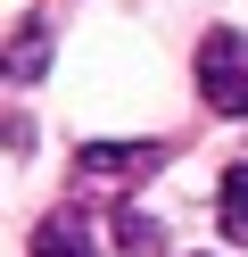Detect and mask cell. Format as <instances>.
Listing matches in <instances>:
<instances>
[{"mask_svg": "<svg viewBox=\"0 0 248 257\" xmlns=\"http://www.w3.org/2000/svg\"><path fill=\"white\" fill-rule=\"evenodd\" d=\"M198 100H207L215 116H248V34L215 25V34L198 42Z\"/></svg>", "mask_w": 248, "mask_h": 257, "instance_id": "6da1fadb", "label": "cell"}, {"mask_svg": "<svg viewBox=\"0 0 248 257\" xmlns=\"http://www.w3.org/2000/svg\"><path fill=\"white\" fill-rule=\"evenodd\" d=\"M157 166V141H91L83 150V183H132Z\"/></svg>", "mask_w": 248, "mask_h": 257, "instance_id": "7a4b0ae2", "label": "cell"}, {"mask_svg": "<svg viewBox=\"0 0 248 257\" xmlns=\"http://www.w3.org/2000/svg\"><path fill=\"white\" fill-rule=\"evenodd\" d=\"M116 249H124V257H157V224L132 216V207H116Z\"/></svg>", "mask_w": 248, "mask_h": 257, "instance_id": "8992f818", "label": "cell"}, {"mask_svg": "<svg viewBox=\"0 0 248 257\" xmlns=\"http://www.w3.org/2000/svg\"><path fill=\"white\" fill-rule=\"evenodd\" d=\"M215 216H223V232L248 249V166H231V174H223V191H215Z\"/></svg>", "mask_w": 248, "mask_h": 257, "instance_id": "277c9868", "label": "cell"}, {"mask_svg": "<svg viewBox=\"0 0 248 257\" xmlns=\"http://www.w3.org/2000/svg\"><path fill=\"white\" fill-rule=\"evenodd\" d=\"M42 58H50V25L33 17L25 34H17V50H9V75H17V83H33V75H42Z\"/></svg>", "mask_w": 248, "mask_h": 257, "instance_id": "5b68a950", "label": "cell"}, {"mask_svg": "<svg viewBox=\"0 0 248 257\" xmlns=\"http://www.w3.org/2000/svg\"><path fill=\"white\" fill-rule=\"evenodd\" d=\"M33 257H91V232H83L75 207H66V216H50L42 232H33Z\"/></svg>", "mask_w": 248, "mask_h": 257, "instance_id": "3957f363", "label": "cell"}]
</instances>
